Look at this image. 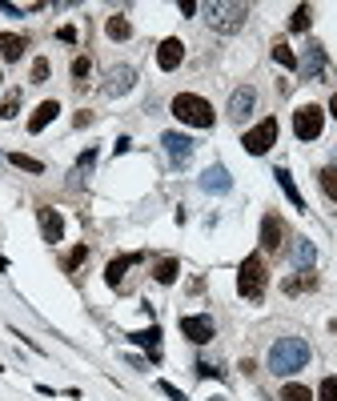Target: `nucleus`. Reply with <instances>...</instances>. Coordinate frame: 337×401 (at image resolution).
I'll use <instances>...</instances> for the list:
<instances>
[{
	"label": "nucleus",
	"mask_w": 337,
	"mask_h": 401,
	"mask_svg": "<svg viewBox=\"0 0 337 401\" xmlns=\"http://www.w3.org/2000/svg\"><path fill=\"white\" fill-rule=\"evenodd\" d=\"M305 365H309V341H301V337H277L273 341V349H269V373L289 378V373H297Z\"/></svg>",
	"instance_id": "f257e3e1"
},
{
	"label": "nucleus",
	"mask_w": 337,
	"mask_h": 401,
	"mask_svg": "<svg viewBox=\"0 0 337 401\" xmlns=\"http://www.w3.org/2000/svg\"><path fill=\"white\" fill-rule=\"evenodd\" d=\"M205 21H209L213 32L233 36V32H241L245 21H249V4H241V0H217V4H205Z\"/></svg>",
	"instance_id": "f03ea898"
},
{
	"label": "nucleus",
	"mask_w": 337,
	"mask_h": 401,
	"mask_svg": "<svg viewBox=\"0 0 337 401\" xmlns=\"http://www.w3.org/2000/svg\"><path fill=\"white\" fill-rule=\"evenodd\" d=\"M265 285H269V269H265L261 253H249V257L241 261V269H237V293L245 297V301H261Z\"/></svg>",
	"instance_id": "7ed1b4c3"
},
{
	"label": "nucleus",
	"mask_w": 337,
	"mask_h": 401,
	"mask_svg": "<svg viewBox=\"0 0 337 401\" xmlns=\"http://www.w3.org/2000/svg\"><path fill=\"white\" fill-rule=\"evenodd\" d=\"M173 117L193 124V129H213V105L197 93H177L173 96Z\"/></svg>",
	"instance_id": "20e7f679"
},
{
	"label": "nucleus",
	"mask_w": 337,
	"mask_h": 401,
	"mask_svg": "<svg viewBox=\"0 0 337 401\" xmlns=\"http://www.w3.org/2000/svg\"><path fill=\"white\" fill-rule=\"evenodd\" d=\"M321 129H325V109L301 105V109L293 113V133H297V141H317Z\"/></svg>",
	"instance_id": "39448f33"
},
{
	"label": "nucleus",
	"mask_w": 337,
	"mask_h": 401,
	"mask_svg": "<svg viewBox=\"0 0 337 401\" xmlns=\"http://www.w3.org/2000/svg\"><path fill=\"white\" fill-rule=\"evenodd\" d=\"M241 144H245V153H249V157H265V153L277 144V120L265 117L261 124H253V129L245 133V141H241Z\"/></svg>",
	"instance_id": "423d86ee"
},
{
	"label": "nucleus",
	"mask_w": 337,
	"mask_h": 401,
	"mask_svg": "<svg viewBox=\"0 0 337 401\" xmlns=\"http://www.w3.org/2000/svg\"><path fill=\"white\" fill-rule=\"evenodd\" d=\"M181 333L189 337L193 345H209L217 337V325L209 313H189V317H181Z\"/></svg>",
	"instance_id": "0eeeda50"
},
{
	"label": "nucleus",
	"mask_w": 337,
	"mask_h": 401,
	"mask_svg": "<svg viewBox=\"0 0 337 401\" xmlns=\"http://www.w3.org/2000/svg\"><path fill=\"white\" fill-rule=\"evenodd\" d=\"M133 85H137V69H133V65H113V69L105 72L100 93H105V96H124Z\"/></svg>",
	"instance_id": "6e6552de"
},
{
	"label": "nucleus",
	"mask_w": 337,
	"mask_h": 401,
	"mask_svg": "<svg viewBox=\"0 0 337 401\" xmlns=\"http://www.w3.org/2000/svg\"><path fill=\"white\" fill-rule=\"evenodd\" d=\"M161 144H165L168 165H173V169L189 165V157H193V137H185V133H165V137H161Z\"/></svg>",
	"instance_id": "1a4fd4ad"
},
{
	"label": "nucleus",
	"mask_w": 337,
	"mask_h": 401,
	"mask_svg": "<svg viewBox=\"0 0 337 401\" xmlns=\"http://www.w3.org/2000/svg\"><path fill=\"white\" fill-rule=\"evenodd\" d=\"M285 245V221L277 213H265L261 217V249L265 253H277Z\"/></svg>",
	"instance_id": "9d476101"
},
{
	"label": "nucleus",
	"mask_w": 337,
	"mask_h": 401,
	"mask_svg": "<svg viewBox=\"0 0 337 401\" xmlns=\"http://www.w3.org/2000/svg\"><path fill=\"white\" fill-rule=\"evenodd\" d=\"M297 69H301V76H305V80H317V76L325 72V48L317 45V41H309V45H305V52H301V61H297Z\"/></svg>",
	"instance_id": "9b49d317"
},
{
	"label": "nucleus",
	"mask_w": 337,
	"mask_h": 401,
	"mask_svg": "<svg viewBox=\"0 0 337 401\" xmlns=\"http://www.w3.org/2000/svg\"><path fill=\"white\" fill-rule=\"evenodd\" d=\"M253 105H257V89H253V85H241V89H233V96H229V117L245 120L253 113Z\"/></svg>",
	"instance_id": "f8f14e48"
},
{
	"label": "nucleus",
	"mask_w": 337,
	"mask_h": 401,
	"mask_svg": "<svg viewBox=\"0 0 337 401\" xmlns=\"http://www.w3.org/2000/svg\"><path fill=\"white\" fill-rule=\"evenodd\" d=\"M181 61H185V45H181L177 36H165V41L157 45V65L165 72H173V69H181Z\"/></svg>",
	"instance_id": "ddd939ff"
},
{
	"label": "nucleus",
	"mask_w": 337,
	"mask_h": 401,
	"mask_svg": "<svg viewBox=\"0 0 337 401\" xmlns=\"http://www.w3.org/2000/svg\"><path fill=\"white\" fill-rule=\"evenodd\" d=\"M36 221H41V233H45V241L48 245H56L61 237H65V217L56 209H48V205H41L36 209Z\"/></svg>",
	"instance_id": "4468645a"
},
{
	"label": "nucleus",
	"mask_w": 337,
	"mask_h": 401,
	"mask_svg": "<svg viewBox=\"0 0 337 401\" xmlns=\"http://www.w3.org/2000/svg\"><path fill=\"white\" fill-rule=\"evenodd\" d=\"M201 189H205V193H229V189H233L229 169H225V165H209L205 173H201Z\"/></svg>",
	"instance_id": "2eb2a0df"
},
{
	"label": "nucleus",
	"mask_w": 337,
	"mask_h": 401,
	"mask_svg": "<svg viewBox=\"0 0 337 401\" xmlns=\"http://www.w3.org/2000/svg\"><path fill=\"white\" fill-rule=\"evenodd\" d=\"M133 265H141V253H124V257H113V261H109V269H105V281L113 285V289H120L124 273H129Z\"/></svg>",
	"instance_id": "dca6fc26"
},
{
	"label": "nucleus",
	"mask_w": 337,
	"mask_h": 401,
	"mask_svg": "<svg viewBox=\"0 0 337 401\" xmlns=\"http://www.w3.org/2000/svg\"><path fill=\"white\" fill-rule=\"evenodd\" d=\"M133 345H141V349H149V357L153 361H161V329L157 325H149V329H141V333H124Z\"/></svg>",
	"instance_id": "f3484780"
},
{
	"label": "nucleus",
	"mask_w": 337,
	"mask_h": 401,
	"mask_svg": "<svg viewBox=\"0 0 337 401\" xmlns=\"http://www.w3.org/2000/svg\"><path fill=\"white\" fill-rule=\"evenodd\" d=\"M24 48H28V36H21V32H0V56L4 61H21Z\"/></svg>",
	"instance_id": "a211bd4d"
},
{
	"label": "nucleus",
	"mask_w": 337,
	"mask_h": 401,
	"mask_svg": "<svg viewBox=\"0 0 337 401\" xmlns=\"http://www.w3.org/2000/svg\"><path fill=\"white\" fill-rule=\"evenodd\" d=\"M281 289H285L289 297H297V293H313V289H317V273H313V269H301L297 277H285Z\"/></svg>",
	"instance_id": "6ab92c4d"
},
{
	"label": "nucleus",
	"mask_w": 337,
	"mask_h": 401,
	"mask_svg": "<svg viewBox=\"0 0 337 401\" xmlns=\"http://www.w3.org/2000/svg\"><path fill=\"white\" fill-rule=\"evenodd\" d=\"M56 117H61V105H56V100H41V105H36V113L28 117V133H41L48 120H56Z\"/></svg>",
	"instance_id": "aec40b11"
},
{
	"label": "nucleus",
	"mask_w": 337,
	"mask_h": 401,
	"mask_svg": "<svg viewBox=\"0 0 337 401\" xmlns=\"http://www.w3.org/2000/svg\"><path fill=\"white\" fill-rule=\"evenodd\" d=\"M273 177H277V185H281V193L289 197V205H293V209H297V213H309V209H305V197L297 193V185H293V177H289V169H285V165L277 169Z\"/></svg>",
	"instance_id": "412c9836"
},
{
	"label": "nucleus",
	"mask_w": 337,
	"mask_h": 401,
	"mask_svg": "<svg viewBox=\"0 0 337 401\" xmlns=\"http://www.w3.org/2000/svg\"><path fill=\"white\" fill-rule=\"evenodd\" d=\"M293 265H297V269H313V265H317V249H313L309 237H297V241H293Z\"/></svg>",
	"instance_id": "4be33fe9"
},
{
	"label": "nucleus",
	"mask_w": 337,
	"mask_h": 401,
	"mask_svg": "<svg viewBox=\"0 0 337 401\" xmlns=\"http://www.w3.org/2000/svg\"><path fill=\"white\" fill-rule=\"evenodd\" d=\"M177 273H181V261L177 257H161L157 265H153V277H157L161 285H173L177 281Z\"/></svg>",
	"instance_id": "5701e85b"
},
{
	"label": "nucleus",
	"mask_w": 337,
	"mask_h": 401,
	"mask_svg": "<svg viewBox=\"0 0 337 401\" xmlns=\"http://www.w3.org/2000/svg\"><path fill=\"white\" fill-rule=\"evenodd\" d=\"M105 32H109V41H129L133 36V24H129V17H109L105 21Z\"/></svg>",
	"instance_id": "b1692460"
},
{
	"label": "nucleus",
	"mask_w": 337,
	"mask_h": 401,
	"mask_svg": "<svg viewBox=\"0 0 337 401\" xmlns=\"http://www.w3.org/2000/svg\"><path fill=\"white\" fill-rule=\"evenodd\" d=\"M317 185H321V193H325L329 201H337V165L321 169V173H317Z\"/></svg>",
	"instance_id": "393cba45"
},
{
	"label": "nucleus",
	"mask_w": 337,
	"mask_h": 401,
	"mask_svg": "<svg viewBox=\"0 0 337 401\" xmlns=\"http://www.w3.org/2000/svg\"><path fill=\"white\" fill-rule=\"evenodd\" d=\"M17 113H21V89H8V93H4V100H0V117L12 120Z\"/></svg>",
	"instance_id": "a878e982"
},
{
	"label": "nucleus",
	"mask_w": 337,
	"mask_h": 401,
	"mask_svg": "<svg viewBox=\"0 0 337 401\" xmlns=\"http://www.w3.org/2000/svg\"><path fill=\"white\" fill-rule=\"evenodd\" d=\"M273 61L281 65V69H297V56H293V48L285 41H273Z\"/></svg>",
	"instance_id": "bb28decb"
},
{
	"label": "nucleus",
	"mask_w": 337,
	"mask_h": 401,
	"mask_svg": "<svg viewBox=\"0 0 337 401\" xmlns=\"http://www.w3.org/2000/svg\"><path fill=\"white\" fill-rule=\"evenodd\" d=\"M309 21H313V8H309V4H297V8H293V21H289V28H293V32H305V28H309Z\"/></svg>",
	"instance_id": "cd10ccee"
},
{
	"label": "nucleus",
	"mask_w": 337,
	"mask_h": 401,
	"mask_svg": "<svg viewBox=\"0 0 337 401\" xmlns=\"http://www.w3.org/2000/svg\"><path fill=\"white\" fill-rule=\"evenodd\" d=\"M8 161L17 169H24V173H45V161H36V157H28V153H12Z\"/></svg>",
	"instance_id": "c85d7f7f"
},
{
	"label": "nucleus",
	"mask_w": 337,
	"mask_h": 401,
	"mask_svg": "<svg viewBox=\"0 0 337 401\" xmlns=\"http://www.w3.org/2000/svg\"><path fill=\"white\" fill-rule=\"evenodd\" d=\"M281 401H313L309 385H297V381H289L285 389H281Z\"/></svg>",
	"instance_id": "c756f323"
},
{
	"label": "nucleus",
	"mask_w": 337,
	"mask_h": 401,
	"mask_svg": "<svg viewBox=\"0 0 337 401\" xmlns=\"http://www.w3.org/2000/svg\"><path fill=\"white\" fill-rule=\"evenodd\" d=\"M85 261H89V245H76L69 257H65V273H76V269H80Z\"/></svg>",
	"instance_id": "7c9ffc66"
},
{
	"label": "nucleus",
	"mask_w": 337,
	"mask_h": 401,
	"mask_svg": "<svg viewBox=\"0 0 337 401\" xmlns=\"http://www.w3.org/2000/svg\"><path fill=\"white\" fill-rule=\"evenodd\" d=\"M89 72H93V61H89V56H76V61H72V80H76V85H85Z\"/></svg>",
	"instance_id": "2f4dec72"
},
{
	"label": "nucleus",
	"mask_w": 337,
	"mask_h": 401,
	"mask_svg": "<svg viewBox=\"0 0 337 401\" xmlns=\"http://www.w3.org/2000/svg\"><path fill=\"white\" fill-rule=\"evenodd\" d=\"M48 72H52V65H48L45 56H36V61H32V85H45Z\"/></svg>",
	"instance_id": "473e14b6"
},
{
	"label": "nucleus",
	"mask_w": 337,
	"mask_h": 401,
	"mask_svg": "<svg viewBox=\"0 0 337 401\" xmlns=\"http://www.w3.org/2000/svg\"><path fill=\"white\" fill-rule=\"evenodd\" d=\"M317 401H337V378H325L317 389Z\"/></svg>",
	"instance_id": "72a5a7b5"
},
{
	"label": "nucleus",
	"mask_w": 337,
	"mask_h": 401,
	"mask_svg": "<svg viewBox=\"0 0 337 401\" xmlns=\"http://www.w3.org/2000/svg\"><path fill=\"white\" fill-rule=\"evenodd\" d=\"M157 389H161L168 401H189L185 393H181V389H177V385H173V381H157Z\"/></svg>",
	"instance_id": "f704fd0d"
},
{
	"label": "nucleus",
	"mask_w": 337,
	"mask_h": 401,
	"mask_svg": "<svg viewBox=\"0 0 337 401\" xmlns=\"http://www.w3.org/2000/svg\"><path fill=\"white\" fill-rule=\"evenodd\" d=\"M197 373H201V378H221V369L209 365V361H197Z\"/></svg>",
	"instance_id": "c9c22d12"
},
{
	"label": "nucleus",
	"mask_w": 337,
	"mask_h": 401,
	"mask_svg": "<svg viewBox=\"0 0 337 401\" xmlns=\"http://www.w3.org/2000/svg\"><path fill=\"white\" fill-rule=\"evenodd\" d=\"M72 124H76V129H85V124H93V113H89V109H80V113L72 117Z\"/></svg>",
	"instance_id": "e433bc0d"
},
{
	"label": "nucleus",
	"mask_w": 337,
	"mask_h": 401,
	"mask_svg": "<svg viewBox=\"0 0 337 401\" xmlns=\"http://www.w3.org/2000/svg\"><path fill=\"white\" fill-rule=\"evenodd\" d=\"M56 36H61V41H65V45H72V41H76V28H72V24H65V28H61V32H56Z\"/></svg>",
	"instance_id": "4c0bfd02"
},
{
	"label": "nucleus",
	"mask_w": 337,
	"mask_h": 401,
	"mask_svg": "<svg viewBox=\"0 0 337 401\" xmlns=\"http://www.w3.org/2000/svg\"><path fill=\"white\" fill-rule=\"evenodd\" d=\"M329 113H334V120H337V93L329 96Z\"/></svg>",
	"instance_id": "58836bf2"
},
{
	"label": "nucleus",
	"mask_w": 337,
	"mask_h": 401,
	"mask_svg": "<svg viewBox=\"0 0 337 401\" xmlns=\"http://www.w3.org/2000/svg\"><path fill=\"white\" fill-rule=\"evenodd\" d=\"M209 401H225V398H209Z\"/></svg>",
	"instance_id": "ea45409f"
},
{
	"label": "nucleus",
	"mask_w": 337,
	"mask_h": 401,
	"mask_svg": "<svg viewBox=\"0 0 337 401\" xmlns=\"http://www.w3.org/2000/svg\"><path fill=\"white\" fill-rule=\"evenodd\" d=\"M0 80H4V76H0Z\"/></svg>",
	"instance_id": "a19ab883"
}]
</instances>
